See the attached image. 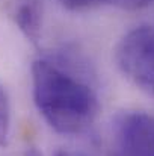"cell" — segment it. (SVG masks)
I'll return each mask as SVG.
<instances>
[{"mask_svg":"<svg viewBox=\"0 0 154 156\" xmlns=\"http://www.w3.org/2000/svg\"><path fill=\"white\" fill-rule=\"evenodd\" d=\"M32 96L39 115L60 135L83 133L100 112L98 96L92 85L62 59L33 61Z\"/></svg>","mask_w":154,"mask_h":156,"instance_id":"6da1fadb","label":"cell"},{"mask_svg":"<svg viewBox=\"0 0 154 156\" xmlns=\"http://www.w3.org/2000/svg\"><path fill=\"white\" fill-rule=\"evenodd\" d=\"M119 71L139 90L154 96V26L128 30L115 47Z\"/></svg>","mask_w":154,"mask_h":156,"instance_id":"7a4b0ae2","label":"cell"},{"mask_svg":"<svg viewBox=\"0 0 154 156\" xmlns=\"http://www.w3.org/2000/svg\"><path fill=\"white\" fill-rule=\"evenodd\" d=\"M113 156H154V115L121 111L112 118Z\"/></svg>","mask_w":154,"mask_h":156,"instance_id":"3957f363","label":"cell"},{"mask_svg":"<svg viewBox=\"0 0 154 156\" xmlns=\"http://www.w3.org/2000/svg\"><path fill=\"white\" fill-rule=\"evenodd\" d=\"M11 14L26 40L36 44L43 32V0H14Z\"/></svg>","mask_w":154,"mask_h":156,"instance_id":"277c9868","label":"cell"},{"mask_svg":"<svg viewBox=\"0 0 154 156\" xmlns=\"http://www.w3.org/2000/svg\"><path fill=\"white\" fill-rule=\"evenodd\" d=\"M11 135V103L0 85V147H6Z\"/></svg>","mask_w":154,"mask_h":156,"instance_id":"5b68a950","label":"cell"},{"mask_svg":"<svg viewBox=\"0 0 154 156\" xmlns=\"http://www.w3.org/2000/svg\"><path fill=\"white\" fill-rule=\"evenodd\" d=\"M89 2L92 8H97L101 5H110V6L121 8V9H127V11L144 9L154 3V0H89Z\"/></svg>","mask_w":154,"mask_h":156,"instance_id":"8992f818","label":"cell"},{"mask_svg":"<svg viewBox=\"0 0 154 156\" xmlns=\"http://www.w3.org/2000/svg\"><path fill=\"white\" fill-rule=\"evenodd\" d=\"M23 156H43V155H41L36 149H33V147H32V149H27V150L23 153Z\"/></svg>","mask_w":154,"mask_h":156,"instance_id":"52a82bcc","label":"cell"},{"mask_svg":"<svg viewBox=\"0 0 154 156\" xmlns=\"http://www.w3.org/2000/svg\"><path fill=\"white\" fill-rule=\"evenodd\" d=\"M54 156H71L70 153H67V152H57Z\"/></svg>","mask_w":154,"mask_h":156,"instance_id":"ba28073f","label":"cell"}]
</instances>
